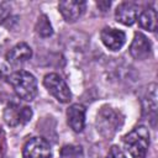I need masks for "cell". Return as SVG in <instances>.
<instances>
[{"label":"cell","instance_id":"4fadbf2b","mask_svg":"<svg viewBox=\"0 0 158 158\" xmlns=\"http://www.w3.org/2000/svg\"><path fill=\"white\" fill-rule=\"evenodd\" d=\"M157 11L154 9H146L138 16V23L142 28L154 32L157 30Z\"/></svg>","mask_w":158,"mask_h":158},{"label":"cell","instance_id":"9c48e42d","mask_svg":"<svg viewBox=\"0 0 158 158\" xmlns=\"http://www.w3.org/2000/svg\"><path fill=\"white\" fill-rule=\"evenodd\" d=\"M100 37H101L102 43L111 51H118L123 46L125 40H126V36L121 30L111 28V27L102 28Z\"/></svg>","mask_w":158,"mask_h":158},{"label":"cell","instance_id":"d6986e66","mask_svg":"<svg viewBox=\"0 0 158 158\" xmlns=\"http://www.w3.org/2000/svg\"><path fill=\"white\" fill-rule=\"evenodd\" d=\"M96 5H98V7H99L102 12H105L106 10H109V7H110L111 2H110V1H98V2H96Z\"/></svg>","mask_w":158,"mask_h":158},{"label":"cell","instance_id":"e0dca14e","mask_svg":"<svg viewBox=\"0 0 158 158\" xmlns=\"http://www.w3.org/2000/svg\"><path fill=\"white\" fill-rule=\"evenodd\" d=\"M106 158H126L125 153L122 152V149L117 146H112L106 156Z\"/></svg>","mask_w":158,"mask_h":158},{"label":"cell","instance_id":"5b68a950","mask_svg":"<svg viewBox=\"0 0 158 158\" xmlns=\"http://www.w3.org/2000/svg\"><path fill=\"white\" fill-rule=\"evenodd\" d=\"M32 117V110L28 106H21L17 102H9L4 110V121L7 126L15 127L27 123Z\"/></svg>","mask_w":158,"mask_h":158},{"label":"cell","instance_id":"7c38bea8","mask_svg":"<svg viewBox=\"0 0 158 158\" xmlns=\"http://www.w3.org/2000/svg\"><path fill=\"white\" fill-rule=\"evenodd\" d=\"M68 125L74 132H81L85 125V107L81 104H73L67 110Z\"/></svg>","mask_w":158,"mask_h":158},{"label":"cell","instance_id":"6da1fadb","mask_svg":"<svg viewBox=\"0 0 158 158\" xmlns=\"http://www.w3.org/2000/svg\"><path fill=\"white\" fill-rule=\"evenodd\" d=\"M7 81L14 88L16 95L26 101H31L37 95V80L36 78L26 72V70H19L7 77Z\"/></svg>","mask_w":158,"mask_h":158},{"label":"cell","instance_id":"7a4b0ae2","mask_svg":"<svg viewBox=\"0 0 158 158\" xmlns=\"http://www.w3.org/2000/svg\"><path fill=\"white\" fill-rule=\"evenodd\" d=\"M123 146L133 158H146L149 147V131L146 126H137L123 137Z\"/></svg>","mask_w":158,"mask_h":158},{"label":"cell","instance_id":"ba28073f","mask_svg":"<svg viewBox=\"0 0 158 158\" xmlns=\"http://www.w3.org/2000/svg\"><path fill=\"white\" fill-rule=\"evenodd\" d=\"M152 53V44L149 40L141 32H136L133 41L130 46V54L137 59V60H143L147 59Z\"/></svg>","mask_w":158,"mask_h":158},{"label":"cell","instance_id":"30bf717a","mask_svg":"<svg viewBox=\"0 0 158 158\" xmlns=\"http://www.w3.org/2000/svg\"><path fill=\"white\" fill-rule=\"evenodd\" d=\"M138 15V7L133 2H121L116 10H115V17L116 20L126 26H131L137 20Z\"/></svg>","mask_w":158,"mask_h":158},{"label":"cell","instance_id":"5bb4252c","mask_svg":"<svg viewBox=\"0 0 158 158\" xmlns=\"http://www.w3.org/2000/svg\"><path fill=\"white\" fill-rule=\"evenodd\" d=\"M35 30L37 32L38 36L41 37H49L52 36L53 33V28H52V25L48 20V17L46 15H41L36 22V26H35Z\"/></svg>","mask_w":158,"mask_h":158},{"label":"cell","instance_id":"ac0fdd59","mask_svg":"<svg viewBox=\"0 0 158 158\" xmlns=\"http://www.w3.org/2000/svg\"><path fill=\"white\" fill-rule=\"evenodd\" d=\"M0 158H6V143H5V135L0 130Z\"/></svg>","mask_w":158,"mask_h":158},{"label":"cell","instance_id":"277c9868","mask_svg":"<svg viewBox=\"0 0 158 158\" xmlns=\"http://www.w3.org/2000/svg\"><path fill=\"white\" fill-rule=\"evenodd\" d=\"M43 85L51 95H53L59 102H69L72 93L64 81V79L57 73H49L43 78Z\"/></svg>","mask_w":158,"mask_h":158},{"label":"cell","instance_id":"52a82bcc","mask_svg":"<svg viewBox=\"0 0 158 158\" xmlns=\"http://www.w3.org/2000/svg\"><path fill=\"white\" fill-rule=\"evenodd\" d=\"M85 6L86 2L81 0H63L58 4L59 12L67 22L77 21L83 15Z\"/></svg>","mask_w":158,"mask_h":158},{"label":"cell","instance_id":"9a60e30c","mask_svg":"<svg viewBox=\"0 0 158 158\" xmlns=\"http://www.w3.org/2000/svg\"><path fill=\"white\" fill-rule=\"evenodd\" d=\"M60 154L64 158H73V157H77L79 154H81V148L75 147V146H65V147L62 148Z\"/></svg>","mask_w":158,"mask_h":158},{"label":"cell","instance_id":"2e32d148","mask_svg":"<svg viewBox=\"0 0 158 158\" xmlns=\"http://www.w3.org/2000/svg\"><path fill=\"white\" fill-rule=\"evenodd\" d=\"M11 14V6L9 2L6 1H1L0 2V23H4Z\"/></svg>","mask_w":158,"mask_h":158},{"label":"cell","instance_id":"8992f818","mask_svg":"<svg viewBox=\"0 0 158 158\" xmlns=\"http://www.w3.org/2000/svg\"><path fill=\"white\" fill-rule=\"evenodd\" d=\"M51 146L42 137H32L23 146L22 158H51Z\"/></svg>","mask_w":158,"mask_h":158},{"label":"cell","instance_id":"3957f363","mask_svg":"<svg viewBox=\"0 0 158 158\" xmlns=\"http://www.w3.org/2000/svg\"><path fill=\"white\" fill-rule=\"evenodd\" d=\"M98 131L106 137H111L117 130H120L122 125V118L120 114L111 107H102L98 114Z\"/></svg>","mask_w":158,"mask_h":158},{"label":"cell","instance_id":"8fae6325","mask_svg":"<svg viewBox=\"0 0 158 158\" xmlns=\"http://www.w3.org/2000/svg\"><path fill=\"white\" fill-rule=\"evenodd\" d=\"M31 57H32V49L25 42L17 43L6 53V60L11 65H20L27 62Z\"/></svg>","mask_w":158,"mask_h":158}]
</instances>
